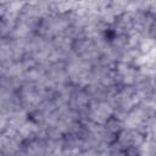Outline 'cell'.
Wrapping results in <instances>:
<instances>
[{
  "mask_svg": "<svg viewBox=\"0 0 156 156\" xmlns=\"http://www.w3.org/2000/svg\"><path fill=\"white\" fill-rule=\"evenodd\" d=\"M74 1H80V0H74Z\"/></svg>",
  "mask_w": 156,
  "mask_h": 156,
  "instance_id": "obj_1",
  "label": "cell"
}]
</instances>
